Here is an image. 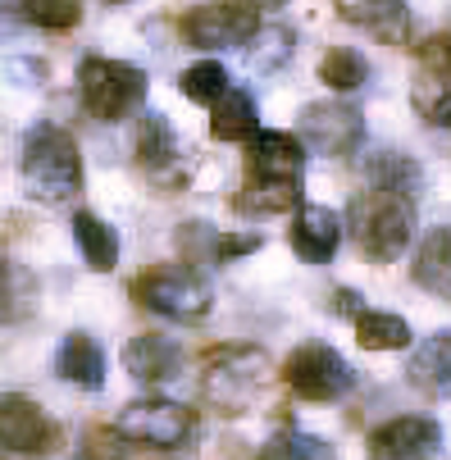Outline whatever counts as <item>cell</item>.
Returning a JSON list of instances; mask_svg holds the SVG:
<instances>
[{
	"label": "cell",
	"mask_w": 451,
	"mask_h": 460,
	"mask_svg": "<svg viewBox=\"0 0 451 460\" xmlns=\"http://www.w3.org/2000/svg\"><path fill=\"white\" fill-rule=\"evenodd\" d=\"M305 182V151L292 133H255L246 142V178L237 191L242 215H283L296 210Z\"/></svg>",
	"instance_id": "1"
},
{
	"label": "cell",
	"mask_w": 451,
	"mask_h": 460,
	"mask_svg": "<svg viewBox=\"0 0 451 460\" xmlns=\"http://www.w3.org/2000/svg\"><path fill=\"white\" fill-rule=\"evenodd\" d=\"M292 50H296V32L292 28H283V23H270V28H255V37H251V46H246V69L251 74H279L283 64L292 59Z\"/></svg>",
	"instance_id": "21"
},
{
	"label": "cell",
	"mask_w": 451,
	"mask_h": 460,
	"mask_svg": "<svg viewBox=\"0 0 451 460\" xmlns=\"http://www.w3.org/2000/svg\"><path fill=\"white\" fill-rule=\"evenodd\" d=\"M270 387V356L261 347H219L206 356V369H201V392L206 402L219 406L224 415H246L255 411V402L265 397Z\"/></svg>",
	"instance_id": "4"
},
{
	"label": "cell",
	"mask_w": 451,
	"mask_h": 460,
	"mask_svg": "<svg viewBox=\"0 0 451 460\" xmlns=\"http://www.w3.org/2000/svg\"><path fill=\"white\" fill-rule=\"evenodd\" d=\"M28 296H32V279L14 265L0 260V323H10L28 310Z\"/></svg>",
	"instance_id": "29"
},
{
	"label": "cell",
	"mask_w": 451,
	"mask_h": 460,
	"mask_svg": "<svg viewBox=\"0 0 451 460\" xmlns=\"http://www.w3.org/2000/svg\"><path fill=\"white\" fill-rule=\"evenodd\" d=\"M133 301L164 314V319H182V323H197L210 314L215 296H210V283L201 274H191L187 265H160V270H146L142 279H133Z\"/></svg>",
	"instance_id": "6"
},
{
	"label": "cell",
	"mask_w": 451,
	"mask_h": 460,
	"mask_svg": "<svg viewBox=\"0 0 451 460\" xmlns=\"http://www.w3.org/2000/svg\"><path fill=\"white\" fill-rule=\"evenodd\" d=\"M23 187L41 206H64L83 191L78 142L59 123H37L23 137Z\"/></svg>",
	"instance_id": "2"
},
{
	"label": "cell",
	"mask_w": 451,
	"mask_h": 460,
	"mask_svg": "<svg viewBox=\"0 0 451 460\" xmlns=\"http://www.w3.org/2000/svg\"><path fill=\"white\" fill-rule=\"evenodd\" d=\"M411 383L424 397H451V328H438L411 356Z\"/></svg>",
	"instance_id": "17"
},
{
	"label": "cell",
	"mask_w": 451,
	"mask_h": 460,
	"mask_svg": "<svg viewBox=\"0 0 451 460\" xmlns=\"http://www.w3.org/2000/svg\"><path fill=\"white\" fill-rule=\"evenodd\" d=\"M87 460H123V451L114 447V433H92L87 438Z\"/></svg>",
	"instance_id": "33"
},
{
	"label": "cell",
	"mask_w": 451,
	"mask_h": 460,
	"mask_svg": "<svg viewBox=\"0 0 451 460\" xmlns=\"http://www.w3.org/2000/svg\"><path fill=\"white\" fill-rule=\"evenodd\" d=\"M369 460H438L442 429L424 415H402L369 433Z\"/></svg>",
	"instance_id": "12"
},
{
	"label": "cell",
	"mask_w": 451,
	"mask_h": 460,
	"mask_svg": "<svg viewBox=\"0 0 451 460\" xmlns=\"http://www.w3.org/2000/svg\"><path fill=\"white\" fill-rule=\"evenodd\" d=\"M137 164H142L151 178H160L164 187L182 182V146H178V137H173L169 119L155 114V110L142 119V133H137Z\"/></svg>",
	"instance_id": "14"
},
{
	"label": "cell",
	"mask_w": 451,
	"mask_h": 460,
	"mask_svg": "<svg viewBox=\"0 0 451 460\" xmlns=\"http://www.w3.org/2000/svg\"><path fill=\"white\" fill-rule=\"evenodd\" d=\"M319 83L333 87V92H356V87L369 83V64H365L360 50H351V46H333L324 59H319Z\"/></svg>",
	"instance_id": "25"
},
{
	"label": "cell",
	"mask_w": 451,
	"mask_h": 460,
	"mask_svg": "<svg viewBox=\"0 0 451 460\" xmlns=\"http://www.w3.org/2000/svg\"><path fill=\"white\" fill-rule=\"evenodd\" d=\"M411 101H415V110H420L424 123H433V128H451V78H442V74H424V78L415 83Z\"/></svg>",
	"instance_id": "28"
},
{
	"label": "cell",
	"mask_w": 451,
	"mask_h": 460,
	"mask_svg": "<svg viewBox=\"0 0 451 460\" xmlns=\"http://www.w3.org/2000/svg\"><path fill=\"white\" fill-rule=\"evenodd\" d=\"M415 283L424 288V292H433V296H442V301H451V228L442 224V228H433L429 237H424V246H420V255H415Z\"/></svg>",
	"instance_id": "20"
},
{
	"label": "cell",
	"mask_w": 451,
	"mask_h": 460,
	"mask_svg": "<svg viewBox=\"0 0 451 460\" xmlns=\"http://www.w3.org/2000/svg\"><path fill=\"white\" fill-rule=\"evenodd\" d=\"M110 5H128V0H110Z\"/></svg>",
	"instance_id": "36"
},
{
	"label": "cell",
	"mask_w": 451,
	"mask_h": 460,
	"mask_svg": "<svg viewBox=\"0 0 451 460\" xmlns=\"http://www.w3.org/2000/svg\"><path fill=\"white\" fill-rule=\"evenodd\" d=\"M261 28V14H251L242 5H197L187 10L178 32L197 46V50H228V46H246Z\"/></svg>",
	"instance_id": "11"
},
{
	"label": "cell",
	"mask_w": 451,
	"mask_h": 460,
	"mask_svg": "<svg viewBox=\"0 0 451 460\" xmlns=\"http://www.w3.org/2000/svg\"><path fill=\"white\" fill-rule=\"evenodd\" d=\"M342 246V219L324 206H305L292 219V251L305 260V265H324L333 260V251Z\"/></svg>",
	"instance_id": "15"
},
{
	"label": "cell",
	"mask_w": 451,
	"mask_h": 460,
	"mask_svg": "<svg viewBox=\"0 0 451 460\" xmlns=\"http://www.w3.org/2000/svg\"><path fill=\"white\" fill-rule=\"evenodd\" d=\"M74 242H78V251H83V260H87V270H96V274H110L114 270V260H119V237H114V228L110 224H101L96 215H74Z\"/></svg>",
	"instance_id": "22"
},
{
	"label": "cell",
	"mask_w": 451,
	"mask_h": 460,
	"mask_svg": "<svg viewBox=\"0 0 451 460\" xmlns=\"http://www.w3.org/2000/svg\"><path fill=\"white\" fill-rule=\"evenodd\" d=\"M301 128V142L319 155H356L365 146V114L347 101H310L296 119Z\"/></svg>",
	"instance_id": "9"
},
{
	"label": "cell",
	"mask_w": 451,
	"mask_h": 460,
	"mask_svg": "<svg viewBox=\"0 0 451 460\" xmlns=\"http://www.w3.org/2000/svg\"><path fill=\"white\" fill-rule=\"evenodd\" d=\"M78 92H83V105H87L92 119L119 123V119L133 114V110H142V101H146V74L137 69V64L92 55V59H83V69H78Z\"/></svg>",
	"instance_id": "5"
},
{
	"label": "cell",
	"mask_w": 451,
	"mask_h": 460,
	"mask_svg": "<svg viewBox=\"0 0 451 460\" xmlns=\"http://www.w3.org/2000/svg\"><path fill=\"white\" fill-rule=\"evenodd\" d=\"M228 87H233V83H228V74H224V64H215V59L191 64V69H182V78H178V92H182L187 101H197V105H215Z\"/></svg>",
	"instance_id": "27"
},
{
	"label": "cell",
	"mask_w": 451,
	"mask_h": 460,
	"mask_svg": "<svg viewBox=\"0 0 451 460\" xmlns=\"http://www.w3.org/2000/svg\"><path fill=\"white\" fill-rule=\"evenodd\" d=\"M123 369L137 383H169L182 369V347L164 333H137L123 347Z\"/></svg>",
	"instance_id": "16"
},
{
	"label": "cell",
	"mask_w": 451,
	"mask_h": 460,
	"mask_svg": "<svg viewBox=\"0 0 451 460\" xmlns=\"http://www.w3.org/2000/svg\"><path fill=\"white\" fill-rule=\"evenodd\" d=\"M233 5H242V10H251V14H255V10H283L287 0H233Z\"/></svg>",
	"instance_id": "35"
},
{
	"label": "cell",
	"mask_w": 451,
	"mask_h": 460,
	"mask_svg": "<svg viewBox=\"0 0 451 460\" xmlns=\"http://www.w3.org/2000/svg\"><path fill=\"white\" fill-rule=\"evenodd\" d=\"M356 338H360L365 351H406L411 347V323L402 314L360 310L356 314Z\"/></svg>",
	"instance_id": "23"
},
{
	"label": "cell",
	"mask_w": 451,
	"mask_h": 460,
	"mask_svg": "<svg viewBox=\"0 0 451 460\" xmlns=\"http://www.w3.org/2000/svg\"><path fill=\"white\" fill-rule=\"evenodd\" d=\"M210 110H215L210 133H215L219 142H251L255 133H261V114H255V101H251V92H242V87H228Z\"/></svg>",
	"instance_id": "19"
},
{
	"label": "cell",
	"mask_w": 451,
	"mask_h": 460,
	"mask_svg": "<svg viewBox=\"0 0 451 460\" xmlns=\"http://www.w3.org/2000/svg\"><path fill=\"white\" fill-rule=\"evenodd\" d=\"M261 460H333V447L310 433H283L279 442H270V451Z\"/></svg>",
	"instance_id": "30"
},
{
	"label": "cell",
	"mask_w": 451,
	"mask_h": 460,
	"mask_svg": "<svg viewBox=\"0 0 451 460\" xmlns=\"http://www.w3.org/2000/svg\"><path fill=\"white\" fill-rule=\"evenodd\" d=\"M365 182L369 187H397V191H420V182H424V173H420V164L411 160V155H402V151H378V155H369V164H365Z\"/></svg>",
	"instance_id": "24"
},
{
	"label": "cell",
	"mask_w": 451,
	"mask_h": 460,
	"mask_svg": "<svg viewBox=\"0 0 451 460\" xmlns=\"http://www.w3.org/2000/svg\"><path fill=\"white\" fill-rule=\"evenodd\" d=\"M0 447L14 456H50L59 447V429L32 397L5 392L0 397Z\"/></svg>",
	"instance_id": "10"
},
{
	"label": "cell",
	"mask_w": 451,
	"mask_h": 460,
	"mask_svg": "<svg viewBox=\"0 0 451 460\" xmlns=\"http://www.w3.org/2000/svg\"><path fill=\"white\" fill-rule=\"evenodd\" d=\"M55 374L64 383H78L87 392L105 387V351L96 347L92 333H69L59 342V356H55Z\"/></svg>",
	"instance_id": "18"
},
{
	"label": "cell",
	"mask_w": 451,
	"mask_h": 460,
	"mask_svg": "<svg viewBox=\"0 0 451 460\" xmlns=\"http://www.w3.org/2000/svg\"><path fill=\"white\" fill-rule=\"evenodd\" d=\"M420 59H424V69L451 78V32H433V37L420 46Z\"/></svg>",
	"instance_id": "32"
},
{
	"label": "cell",
	"mask_w": 451,
	"mask_h": 460,
	"mask_svg": "<svg viewBox=\"0 0 451 460\" xmlns=\"http://www.w3.org/2000/svg\"><path fill=\"white\" fill-rule=\"evenodd\" d=\"M265 237L261 233H237V237H210V260H219V265H228V260L246 255V251H261Z\"/></svg>",
	"instance_id": "31"
},
{
	"label": "cell",
	"mask_w": 451,
	"mask_h": 460,
	"mask_svg": "<svg viewBox=\"0 0 451 460\" xmlns=\"http://www.w3.org/2000/svg\"><path fill=\"white\" fill-rule=\"evenodd\" d=\"M19 19L46 32H69L83 23V0H19Z\"/></svg>",
	"instance_id": "26"
},
{
	"label": "cell",
	"mask_w": 451,
	"mask_h": 460,
	"mask_svg": "<svg viewBox=\"0 0 451 460\" xmlns=\"http://www.w3.org/2000/svg\"><path fill=\"white\" fill-rule=\"evenodd\" d=\"M123 442H137V447H160V451H173L182 447L191 433H197V415L178 402H164V397H142V402H128L114 420V429Z\"/></svg>",
	"instance_id": "7"
},
{
	"label": "cell",
	"mask_w": 451,
	"mask_h": 460,
	"mask_svg": "<svg viewBox=\"0 0 451 460\" xmlns=\"http://www.w3.org/2000/svg\"><path fill=\"white\" fill-rule=\"evenodd\" d=\"M283 383L296 392L301 402H338L356 387V369L324 342H305L287 356Z\"/></svg>",
	"instance_id": "8"
},
{
	"label": "cell",
	"mask_w": 451,
	"mask_h": 460,
	"mask_svg": "<svg viewBox=\"0 0 451 460\" xmlns=\"http://www.w3.org/2000/svg\"><path fill=\"white\" fill-rule=\"evenodd\" d=\"M351 233L369 260L393 265L406 251V242L415 237V196L365 182V191H356V201H351Z\"/></svg>",
	"instance_id": "3"
},
{
	"label": "cell",
	"mask_w": 451,
	"mask_h": 460,
	"mask_svg": "<svg viewBox=\"0 0 451 460\" xmlns=\"http://www.w3.org/2000/svg\"><path fill=\"white\" fill-rule=\"evenodd\" d=\"M338 14L369 32L383 46H411V10L406 0H338Z\"/></svg>",
	"instance_id": "13"
},
{
	"label": "cell",
	"mask_w": 451,
	"mask_h": 460,
	"mask_svg": "<svg viewBox=\"0 0 451 460\" xmlns=\"http://www.w3.org/2000/svg\"><path fill=\"white\" fill-rule=\"evenodd\" d=\"M19 23H23L19 19V5H14V0H0V37H10Z\"/></svg>",
	"instance_id": "34"
}]
</instances>
